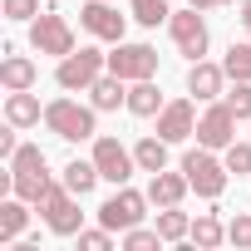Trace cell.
<instances>
[{
	"label": "cell",
	"instance_id": "5",
	"mask_svg": "<svg viewBox=\"0 0 251 251\" xmlns=\"http://www.w3.org/2000/svg\"><path fill=\"white\" fill-rule=\"evenodd\" d=\"M148 192H138V187H128L123 182L103 207H99V226H108V231H128V226H138L143 217H148Z\"/></svg>",
	"mask_w": 251,
	"mask_h": 251
},
{
	"label": "cell",
	"instance_id": "35",
	"mask_svg": "<svg viewBox=\"0 0 251 251\" xmlns=\"http://www.w3.org/2000/svg\"><path fill=\"white\" fill-rule=\"evenodd\" d=\"M241 25H246V35H251V0H241Z\"/></svg>",
	"mask_w": 251,
	"mask_h": 251
},
{
	"label": "cell",
	"instance_id": "34",
	"mask_svg": "<svg viewBox=\"0 0 251 251\" xmlns=\"http://www.w3.org/2000/svg\"><path fill=\"white\" fill-rule=\"evenodd\" d=\"M197 10H217V5H231V0H192Z\"/></svg>",
	"mask_w": 251,
	"mask_h": 251
},
{
	"label": "cell",
	"instance_id": "14",
	"mask_svg": "<svg viewBox=\"0 0 251 251\" xmlns=\"http://www.w3.org/2000/svg\"><path fill=\"white\" fill-rule=\"evenodd\" d=\"M187 94H197L202 103H212L217 94H226V69L212 64V59H192V69H187Z\"/></svg>",
	"mask_w": 251,
	"mask_h": 251
},
{
	"label": "cell",
	"instance_id": "33",
	"mask_svg": "<svg viewBox=\"0 0 251 251\" xmlns=\"http://www.w3.org/2000/svg\"><path fill=\"white\" fill-rule=\"evenodd\" d=\"M15 148H20V143H15V128H10V133H0V153L15 158Z\"/></svg>",
	"mask_w": 251,
	"mask_h": 251
},
{
	"label": "cell",
	"instance_id": "15",
	"mask_svg": "<svg viewBox=\"0 0 251 251\" xmlns=\"http://www.w3.org/2000/svg\"><path fill=\"white\" fill-rule=\"evenodd\" d=\"M192 192V182H187V173H153V182H148V197H153V207H182V197Z\"/></svg>",
	"mask_w": 251,
	"mask_h": 251
},
{
	"label": "cell",
	"instance_id": "32",
	"mask_svg": "<svg viewBox=\"0 0 251 251\" xmlns=\"http://www.w3.org/2000/svg\"><path fill=\"white\" fill-rule=\"evenodd\" d=\"M5 15L10 20H35L40 15V0H5Z\"/></svg>",
	"mask_w": 251,
	"mask_h": 251
},
{
	"label": "cell",
	"instance_id": "18",
	"mask_svg": "<svg viewBox=\"0 0 251 251\" xmlns=\"http://www.w3.org/2000/svg\"><path fill=\"white\" fill-rule=\"evenodd\" d=\"M40 118H45V108H40V99L30 89H15L5 99V123H10V128H35Z\"/></svg>",
	"mask_w": 251,
	"mask_h": 251
},
{
	"label": "cell",
	"instance_id": "23",
	"mask_svg": "<svg viewBox=\"0 0 251 251\" xmlns=\"http://www.w3.org/2000/svg\"><path fill=\"white\" fill-rule=\"evenodd\" d=\"M94 182H99V163H94V158H89V163H84V158H74V163L64 168V187H69L74 197H89V192H94Z\"/></svg>",
	"mask_w": 251,
	"mask_h": 251
},
{
	"label": "cell",
	"instance_id": "27",
	"mask_svg": "<svg viewBox=\"0 0 251 251\" xmlns=\"http://www.w3.org/2000/svg\"><path fill=\"white\" fill-rule=\"evenodd\" d=\"M226 103L241 123H251V79H236V89H226Z\"/></svg>",
	"mask_w": 251,
	"mask_h": 251
},
{
	"label": "cell",
	"instance_id": "20",
	"mask_svg": "<svg viewBox=\"0 0 251 251\" xmlns=\"http://www.w3.org/2000/svg\"><path fill=\"white\" fill-rule=\"evenodd\" d=\"M128 113H138V118H158L163 113V94H158V84L153 79H138L133 89H128V103H123Z\"/></svg>",
	"mask_w": 251,
	"mask_h": 251
},
{
	"label": "cell",
	"instance_id": "22",
	"mask_svg": "<svg viewBox=\"0 0 251 251\" xmlns=\"http://www.w3.org/2000/svg\"><path fill=\"white\" fill-rule=\"evenodd\" d=\"M133 158H138V173H163L168 168V138H138Z\"/></svg>",
	"mask_w": 251,
	"mask_h": 251
},
{
	"label": "cell",
	"instance_id": "28",
	"mask_svg": "<svg viewBox=\"0 0 251 251\" xmlns=\"http://www.w3.org/2000/svg\"><path fill=\"white\" fill-rule=\"evenodd\" d=\"M123 246L128 251H153V246H163V236H158V226L148 231V226H128L123 231Z\"/></svg>",
	"mask_w": 251,
	"mask_h": 251
},
{
	"label": "cell",
	"instance_id": "13",
	"mask_svg": "<svg viewBox=\"0 0 251 251\" xmlns=\"http://www.w3.org/2000/svg\"><path fill=\"white\" fill-rule=\"evenodd\" d=\"M192 133H197V113H192V103H187V99L163 103V113H158V138L182 143V138H192Z\"/></svg>",
	"mask_w": 251,
	"mask_h": 251
},
{
	"label": "cell",
	"instance_id": "24",
	"mask_svg": "<svg viewBox=\"0 0 251 251\" xmlns=\"http://www.w3.org/2000/svg\"><path fill=\"white\" fill-rule=\"evenodd\" d=\"M128 10H133V20H138L143 30H158L163 20H173L168 0H128Z\"/></svg>",
	"mask_w": 251,
	"mask_h": 251
},
{
	"label": "cell",
	"instance_id": "30",
	"mask_svg": "<svg viewBox=\"0 0 251 251\" xmlns=\"http://www.w3.org/2000/svg\"><path fill=\"white\" fill-rule=\"evenodd\" d=\"M226 241L231 246H251V212H241V217L226 222Z\"/></svg>",
	"mask_w": 251,
	"mask_h": 251
},
{
	"label": "cell",
	"instance_id": "6",
	"mask_svg": "<svg viewBox=\"0 0 251 251\" xmlns=\"http://www.w3.org/2000/svg\"><path fill=\"white\" fill-rule=\"evenodd\" d=\"M168 35H173L177 54H187V59H202V54H207V45H212V35H207V20H202V10H197V5H187V10H173V20H168Z\"/></svg>",
	"mask_w": 251,
	"mask_h": 251
},
{
	"label": "cell",
	"instance_id": "17",
	"mask_svg": "<svg viewBox=\"0 0 251 251\" xmlns=\"http://www.w3.org/2000/svg\"><path fill=\"white\" fill-rule=\"evenodd\" d=\"M89 103H94L99 113H108V108H118V103H128V79H118L113 69L99 74V79L89 84Z\"/></svg>",
	"mask_w": 251,
	"mask_h": 251
},
{
	"label": "cell",
	"instance_id": "25",
	"mask_svg": "<svg viewBox=\"0 0 251 251\" xmlns=\"http://www.w3.org/2000/svg\"><path fill=\"white\" fill-rule=\"evenodd\" d=\"M187 231H192V217L187 212H177V207H163L158 212V236L163 241H182Z\"/></svg>",
	"mask_w": 251,
	"mask_h": 251
},
{
	"label": "cell",
	"instance_id": "10",
	"mask_svg": "<svg viewBox=\"0 0 251 251\" xmlns=\"http://www.w3.org/2000/svg\"><path fill=\"white\" fill-rule=\"evenodd\" d=\"M108 69H113L118 79H128V84L153 79V74H158V50H153V45H123V40H118V50L108 54Z\"/></svg>",
	"mask_w": 251,
	"mask_h": 251
},
{
	"label": "cell",
	"instance_id": "3",
	"mask_svg": "<svg viewBox=\"0 0 251 251\" xmlns=\"http://www.w3.org/2000/svg\"><path fill=\"white\" fill-rule=\"evenodd\" d=\"M35 207L45 212V226H50L54 236H79V231H84V212L74 207V192L64 187V177H59V182L50 177V187L40 192Z\"/></svg>",
	"mask_w": 251,
	"mask_h": 251
},
{
	"label": "cell",
	"instance_id": "1",
	"mask_svg": "<svg viewBox=\"0 0 251 251\" xmlns=\"http://www.w3.org/2000/svg\"><path fill=\"white\" fill-rule=\"evenodd\" d=\"M99 108L94 103H74V99H54L45 103V128L64 143H84V138H99Z\"/></svg>",
	"mask_w": 251,
	"mask_h": 251
},
{
	"label": "cell",
	"instance_id": "7",
	"mask_svg": "<svg viewBox=\"0 0 251 251\" xmlns=\"http://www.w3.org/2000/svg\"><path fill=\"white\" fill-rule=\"evenodd\" d=\"M103 69H108V54H99L94 45H84L79 54H64V59H59L54 79H59V89H69V94H74V89H89Z\"/></svg>",
	"mask_w": 251,
	"mask_h": 251
},
{
	"label": "cell",
	"instance_id": "9",
	"mask_svg": "<svg viewBox=\"0 0 251 251\" xmlns=\"http://www.w3.org/2000/svg\"><path fill=\"white\" fill-rule=\"evenodd\" d=\"M30 45H35L40 54H59V59H64V54H74V30H69L64 15L50 10V15H35V20H30Z\"/></svg>",
	"mask_w": 251,
	"mask_h": 251
},
{
	"label": "cell",
	"instance_id": "12",
	"mask_svg": "<svg viewBox=\"0 0 251 251\" xmlns=\"http://www.w3.org/2000/svg\"><path fill=\"white\" fill-rule=\"evenodd\" d=\"M79 25H84L94 40H108V45L123 40V15L113 10V0H89V5L79 10Z\"/></svg>",
	"mask_w": 251,
	"mask_h": 251
},
{
	"label": "cell",
	"instance_id": "2",
	"mask_svg": "<svg viewBox=\"0 0 251 251\" xmlns=\"http://www.w3.org/2000/svg\"><path fill=\"white\" fill-rule=\"evenodd\" d=\"M182 173H187V182H192V192L197 197H207V202H217L222 192H226V163L217 158V148H192V153H182Z\"/></svg>",
	"mask_w": 251,
	"mask_h": 251
},
{
	"label": "cell",
	"instance_id": "26",
	"mask_svg": "<svg viewBox=\"0 0 251 251\" xmlns=\"http://www.w3.org/2000/svg\"><path fill=\"white\" fill-rule=\"evenodd\" d=\"M222 69H226V79H251V40L246 45H231L226 59H222Z\"/></svg>",
	"mask_w": 251,
	"mask_h": 251
},
{
	"label": "cell",
	"instance_id": "19",
	"mask_svg": "<svg viewBox=\"0 0 251 251\" xmlns=\"http://www.w3.org/2000/svg\"><path fill=\"white\" fill-rule=\"evenodd\" d=\"M25 222H30V212H25V197H5V202H0V241H5V246H15L20 241V231H25Z\"/></svg>",
	"mask_w": 251,
	"mask_h": 251
},
{
	"label": "cell",
	"instance_id": "8",
	"mask_svg": "<svg viewBox=\"0 0 251 251\" xmlns=\"http://www.w3.org/2000/svg\"><path fill=\"white\" fill-rule=\"evenodd\" d=\"M236 123H241V118L231 113V103H226V99H222V103L212 99L207 113L197 118V143H202V148H217V153L231 148V143H236Z\"/></svg>",
	"mask_w": 251,
	"mask_h": 251
},
{
	"label": "cell",
	"instance_id": "11",
	"mask_svg": "<svg viewBox=\"0 0 251 251\" xmlns=\"http://www.w3.org/2000/svg\"><path fill=\"white\" fill-rule=\"evenodd\" d=\"M94 163H99V177L113 182V187H123L133 177V168H138V158L123 148L118 138H94Z\"/></svg>",
	"mask_w": 251,
	"mask_h": 251
},
{
	"label": "cell",
	"instance_id": "29",
	"mask_svg": "<svg viewBox=\"0 0 251 251\" xmlns=\"http://www.w3.org/2000/svg\"><path fill=\"white\" fill-rule=\"evenodd\" d=\"M222 163H226V173H251V143H231V148H222Z\"/></svg>",
	"mask_w": 251,
	"mask_h": 251
},
{
	"label": "cell",
	"instance_id": "21",
	"mask_svg": "<svg viewBox=\"0 0 251 251\" xmlns=\"http://www.w3.org/2000/svg\"><path fill=\"white\" fill-rule=\"evenodd\" d=\"M187 241H192V246H202V251L222 246V241H226V226H222V217H217V212H197V222H192Z\"/></svg>",
	"mask_w": 251,
	"mask_h": 251
},
{
	"label": "cell",
	"instance_id": "16",
	"mask_svg": "<svg viewBox=\"0 0 251 251\" xmlns=\"http://www.w3.org/2000/svg\"><path fill=\"white\" fill-rule=\"evenodd\" d=\"M35 79H40L35 59H25V54H15V50L5 45V59H0V84H5V94H15V89H35Z\"/></svg>",
	"mask_w": 251,
	"mask_h": 251
},
{
	"label": "cell",
	"instance_id": "4",
	"mask_svg": "<svg viewBox=\"0 0 251 251\" xmlns=\"http://www.w3.org/2000/svg\"><path fill=\"white\" fill-rule=\"evenodd\" d=\"M10 177H15V197L40 202V192L50 187V158H45L35 143H20L15 158H10Z\"/></svg>",
	"mask_w": 251,
	"mask_h": 251
},
{
	"label": "cell",
	"instance_id": "31",
	"mask_svg": "<svg viewBox=\"0 0 251 251\" xmlns=\"http://www.w3.org/2000/svg\"><path fill=\"white\" fill-rule=\"evenodd\" d=\"M79 246H84V251H108V246H113V231H108V226H99V231H79Z\"/></svg>",
	"mask_w": 251,
	"mask_h": 251
}]
</instances>
